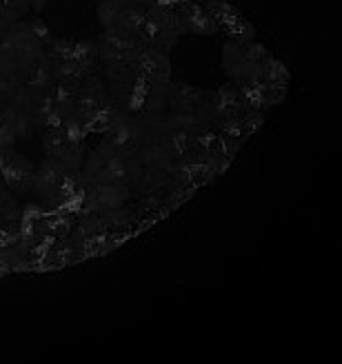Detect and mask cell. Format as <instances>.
Returning <instances> with one entry per match:
<instances>
[]
</instances>
